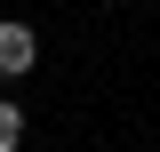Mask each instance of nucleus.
Wrapping results in <instances>:
<instances>
[{"instance_id": "obj_1", "label": "nucleus", "mask_w": 160, "mask_h": 152, "mask_svg": "<svg viewBox=\"0 0 160 152\" xmlns=\"http://www.w3.org/2000/svg\"><path fill=\"white\" fill-rule=\"evenodd\" d=\"M32 64H40V32L32 24H0V88H16Z\"/></svg>"}, {"instance_id": "obj_2", "label": "nucleus", "mask_w": 160, "mask_h": 152, "mask_svg": "<svg viewBox=\"0 0 160 152\" xmlns=\"http://www.w3.org/2000/svg\"><path fill=\"white\" fill-rule=\"evenodd\" d=\"M24 144V112H16V96H0V152H16Z\"/></svg>"}]
</instances>
